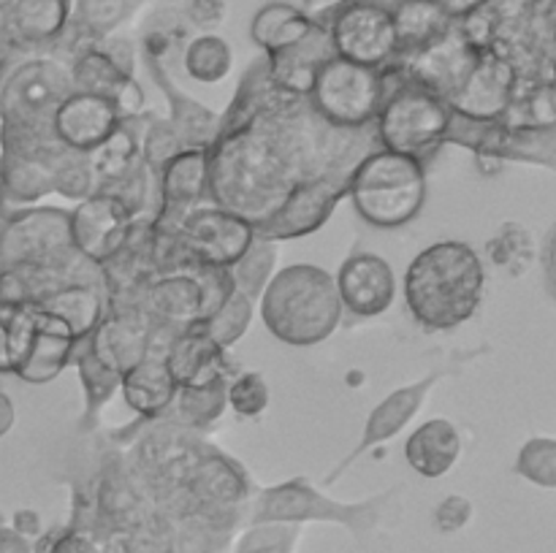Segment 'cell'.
Listing matches in <instances>:
<instances>
[{
  "label": "cell",
  "instance_id": "cell-1",
  "mask_svg": "<svg viewBox=\"0 0 556 553\" xmlns=\"http://www.w3.org/2000/svg\"><path fill=\"white\" fill-rule=\"evenodd\" d=\"M372 146H378L375 128H334L307 98L271 85L261 54L244 70L206 146L210 201L258 228L293 188L315 177L351 173Z\"/></svg>",
  "mask_w": 556,
  "mask_h": 553
},
{
  "label": "cell",
  "instance_id": "cell-2",
  "mask_svg": "<svg viewBox=\"0 0 556 553\" xmlns=\"http://www.w3.org/2000/svg\"><path fill=\"white\" fill-rule=\"evenodd\" d=\"M486 291V269L467 242L429 244L407 266L402 293L407 312L421 329L451 331L478 312Z\"/></svg>",
  "mask_w": 556,
  "mask_h": 553
},
{
  "label": "cell",
  "instance_id": "cell-3",
  "mask_svg": "<svg viewBox=\"0 0 556 553\" xmlns=\"http://www.w3.org/2000/svg\"><path fill=\"white\" fill-rule=\"evenodd\" d=\"M71 92L68 57L41 52L20 60L0 81V152L30 150L58 139L54 114Z\"/></svg>",
  "mask_w": 556,
  "mask_h": 553
},
{
  "label": "cell",
  "instance_id": "cell-4",
  "mask_svg": "<svg viewBox=\"0 0 556 553\" xmlns=\"http://www.w3.org/2000/svg\"><path fill=\"white\" fill-rule=\"evenodd\" d=\"M258 304L269 334L291 347L326 342L340 329L345 312L334 274L315 263H293L275 271Z\"/></svg>",
  "mask_w": 556,
  "mask_h": 553
},
{
  "label": "cell",
  "instance_id": "cell-5",
  "mask_svg": "<svg viewBox=\"0 0 556 553\" xmlns=\"http://www.w3.org/2000/svg\"><path fill=\"white\" fill-rule=\"evenodd\" d=\"M427 166L400 152L372 146L348 177V198L362 220L378 228H402L427 204Z\"/></svg>",
  "mask_w": 556,
  "mask_h": 553
},
{
  "label": "cell",
  "instance_id": "cell-6",
  "mask_svg": "<svg viewBox=\"0 0 556 553\" xmlns=\"http://www.w3.org/2000/svg\"><path fill=\"white\" fill-rule=\"evenodd\" d=\"M396 504V488L369 497L364 502H337L320 493L307 477H293L280 486L255 488L248 502V524H309L326 520L340 524L353 531L356 540H364L375 526L391 513Z\"/></svg>",
  "mask_w": 556,
  "mask_h": 553
},
{
  "label": "cell",
  "instance_id": "cell-7",
  "mask_svg": "<svg viewBox=\"0 0 556 553\" xmlns=\"http://www.w3.org/2000/svg\"><path fill=\"white\" fill-rule=\"evenodd\" d=\"M451 123H454V112L443 98L434 95L427 87L391 76L389 98L372 128L378 146L400 152L427 166L438 155L440 146H445Z\"/></svg>",
  "mask_w": 556,
  "mask_h": 553
},
{
  "label": "cell",
  "instance_id": "cell-8",
  "mask_svg": "<svg viewBox=\"0 0 556 553\" xmlns=\"http://www.w3.org/2000/svg\"><path fill=\"white\" fill-rule=\"evenodd\" d=\"M389 90V68H369L334 54L315 74L307 101L334 128L367 130L378 119Z\"/></svg>",
  "mask_w": 556,
  "mask_h": 553
},
{
  "label": "cell",
  "instance_id": "cell-9",
  "mask_svg": "<svg viewBox=\"0 0 556 553\" xmlns=\"http://www.w3.org/2000/svg\"><path fill=\"white\" fill-rule=\"evenodd\" d=\"M79 336L60 314L38 304H11V374L30 385H47L71 366Z\"/></svg>",
  "mask_w": 556,
  "mask_h": 553
},
{
  "label": "cell",
  "instance_id": "cell-10",
  "mask_svg": "<svg viewBox=\"0 0 556 553\" xmlns=\"http://www.w3.org/2000/svg\"><path fill=\"white\" fill-rule=\"evenodd\" d=\"M233 291L231 271L217 266H179L155 274L147 285L141 309L155 325L185 331L204 323Z\"/></svg>",
  "mask_w": 556,
  "mask_h": 553
},
{
  "label": "cell",
  "instance_id": "cell-11",
  "mask_svg": "<svg viewBox=\"0 0 556 553\" xmlns=\"http://www.w3.org/2000/svg\"><path fill=\"white\" fill-rule=\"evenodd\" d=\"M0 215V271L71 263L81 255L71 239V209L16 206Z\"/></svg>",
  "mask_w": 556,
  "mask_h": 553
},
{
  "label": "cell",
  "instance_id": "cell-12",
  "mask_svg": "<svg viewBox=\"0 0 556 553\" xmlns=\"http://www.w3.org/2000/svg\"><path fill=\"white\" fill-rule=\"evenodd\" d=\"M391 3L394 0H337L315 16L329 30L337 57L369 68H389L400 54Z\"/></svg>",
  "mask_w": 556,
  "mask_h": 553
},
{
  "label": "cell",
  "instance_id": "cell-13",
  "mask_svg": "<svg viewBox=\"0 0 556 553\" xmlns=\"http://www.w3.org/2000/svg\"><path fill=\"white\" fill-rule=\"evenodd\" d=\"M174 236H177L185 266L228 269L253 244L255 226L237 211L204 201L174 222Z\"/></svg>",
  "mask_w": 556,
  "mask_h": 553
},
{
  "label": "cell",
  "instance_id": "cell-14",
  "mask_svg": "<svg viewBox=\"0 0 556 553\" xmlns=\"http://www.w3.org/2000/svg\"><path fill=\"white\" fill-rule=\"evenodd\" d=\"M478 54H481V49H478L454 22L451 30L443 33L438 41L427 43V47L416 49V52L410 54H402V57H396L394 63L389 65V70L396 79L427 87L434 95L448 101V98L465 85L470 70L476 68Z\"/></svg>",
  "mask_w": 556,
  "mask_h": 553
},
{
  "label": "cell",
  "instance_id": "cell-15",
  "mask_svg": "<svg viewBox=\"0 0 556 553\" xmlns=\"http://www.w3.org/2000/svg\"><path fill=\"white\" fill-rule=\"evenodd\" d=\"M348 177L351 173H331L302 182L286 195L275 215L255 228V233L271 242L302 239L315 233L329 222L342 198H348Z\"/></svg>",
  "mask_w": 556,
  "mask_h": 553
},
{
  "label": "cell",
  "instance_id": "cell-16",
  "mask_svg": "<svg viewBox=\"0 0 556 553\" xmlns=\"http://www.w3.org/2000/svg\"><path fill=\"white\" fill-rule=\"evenodd\" d=\"M516 87V70L505 57L492 49H481L476 68L465 79V85L448 98V106L456 119L467 123H497L508 108Z\"/></svg>",
  "mask_w": 556,
  "mask_h": 553
},
{
  "label": "cell",
  "instance_id": "cell-17",
  "mask_svg": "<svg viewBox=\"0 0 556 553\" xmlns=\"http://www.w3.org/2000/svg\"><path fill=\"white\" fill-rule=\"evenodd\" d=\"M342 309L356 318H380L396 298V274L389 260L378 253H353L334 274Z\"/></svg>",
  "mask_w": 556,
  "mask_h": 553
},
{
  "label": "cell",
  "instance_id": "cell-18",
  "mask_svg": "<svg viewBox=\"0 0 556 553\" xmlns=\"http://www.w3.org/2000/svg\"><path fill=\"white\" fill-rule=\"evenodd\" d=\"M68 70L71 85H74L76 92H92V95L109 98L123 119L147 114V98L136 76L123 74L98 41L85 43L76 52H71Z\"/></svg>",
  "mask_w": 556,
  "mask_h": 553
},
{
  "label": "cell",
  "instance_id": "cell-19",
  "mask_svg": "<svg viewBox=\"0 0 556 553\" xmlns=\"http://www.w3.org/2000/svg\"><path fill=\"white\" fill-rule=\"evenodd\" d=\"M443 377H445V372H432V374H427V377L418 380V383L402 385V388L391 390V394L386 396V399L380 401L372 412H369L367 423H364L362 442L356 445V450H353L348 459H342L340 464L334 466V472L326 477V483L340 480V477L351 470L353 461H358L362 455H367L369 450L378 448V445H383V442H389V439H394L402 428L410 426L413 417L421 412L427 396L432 394L434 385H438Z\"/></svg>",
  "mask_w": 556,
  "mask_h": 553
},
{
  "label": "cell",
  "instance_id": "cell-20",
  "mask_svg": "<svg viewBox=\"0 0 556 553\" xmlns=\"http://www.w3.org/2000/svg\"><path fill=\"white\" fill-rule=\"evenodd\" d=\"M152 334H155V323L144 309H117V312L103 314V320L87 336L85 345L90 347L92 356L103 366L123 377L136 363L150 358Z\"/></svg>",
  "mask_w": 556,
  "mask_h": 553
},
{
  "label": "cell",
  "instance_id": "cell-21",
  "mask_svg": "<svg viewBox=\"0 0 556 553\" xmlns=\"http://www.w3.org/2000/svg\"><path fill=\"white\" fill-rule=\"evenodd\" d=\"M134 220L128 206L112 193H92L71 209V239L85 258L103 263L117 253Z\"/></svg>",
  "mask_w": 556,
  "mask_h": 553
},
{
  "label": "cell",
  "instance_id": "cell-22",
  "mask_svg": "<svg viewBox=\"0 0 556 553\" xmlns=\"http://www.w3.org/2000/svg\"><path fill=\"white\" fill-rule=\"evenodd\" d=\"M210 201V166L206 146L182 150L163 163L157 171L155 226L174 228V222L193 206Z\"/></svg>",
  "mask_w": 556,
  "mask_h": 553
},
{
  "label": "cell",
  "instance_id": "cell-23",
  "mask_svg": "<svg viewBox=\"0 0 556 553\" xmlns=\"http://www.w3.org/2000/svg\"><path fill=\"white\" fill-rule=\"evenodd\" d=\"M11 38L25 57L54 52L71 20V0H0Z\"/></svg>",
  "mask_w": 556,
  "mask_h": 553
},
{
  "label": "cell",
  "instance_id": "cell-24",
  "mask_svg": "<svg viewBox=\"0 0 556 553\" xmlns=\"http://www.w3.org/2000/svg\"><path fill=\"white\" fill-rule=\"evenodd\" d=\"M166 363L179 388H204V385L228 380L237 372V363L228 356L226 347L212 342L201 323L179 331L177 339L168 347Z\"/></svg>",
  "mask_w": 556,
  "mask_h": 553
},
{
  "label": "cell",
  "instance_id": "cell-25",
  "mask_svg": "<svg viewBox=\"0 0 556 553\" xmlns=\"http://www.w3.org/2000/svg\"><path fill=\"white\" fill-rule=\"evenodd\" d=\"M119 123L123 117L109 98L74 90L54 114V133L65 146L90 155L119 128Z\"/></svg>",
  "mask_w": 556,
  "mask_h": 553
},
{
  "label": "cell",
  "instance_id": "cell-26",
  "mask_svg": "<svg viewBox=\"0 0 556 553\" xmlns=\"http://www.w3.org/2000/svg\"><path fill=\"white\" fill-rule=\"evenodd\" d=\"M318 20V16H315ZM266 57V74L269 81L280 90L293 92V95H309L313 90L315 74H318L320 65L329 57H334V49H331L329 30H326L324 22H315L313 33H309L304 41L293 43V47L282 49L277 54H264Z\"/></svg>",
  "mask_w": 556,
  "mask_h": 553
},
{
  "label": "cell",
  "instance_id": "cell-27",
  "mask_svg": "<svg viewBox=\"0 0 556 553\" xmlns=\"http://www.w3.org/2000/svg\"><path fill=\"white\" fill-rule=\"evenodd\" d=\"M462 459V434L448 417H432L413 428L405 442V461L427 480L448 475Z\"/></svg>",
  "mask_w": 556,
  "mask_h": 553
},
{
  "label": "cell",
  "instance_id": "cell-28",
  "mask_svg": "<svg viewBox=\"0 0 556 553\" xmlns=\"http://www.w3.org/2000/svg\"><path fill=\"white\" fill-rule=\"evenodd\" d=\"M119 394L125 404L139 415V421H155L168 412L179 394V385L168 369L166 358H144L119 380Z\"/></svg>",
  "mask_w": 556,
  "mask_h": 553
},
{
  "label": "cell",
  "instance_id": "cell-29",
  "mask_svg": "<svg viewBox=\"0 0 556 553\" xmlns=\"http://www.w3.org/2000/svg\"><path fill=\"white\" fill-rule=\"evenodd\" d=\"M139 0H71V20L65 36L54 52L68 57L85 43L114 36L134 16Z\"/></svg>",
  "mask_w": 556,
  "mask_h": 553
},
{
  "label": "cell",
  "instance_id": "cell-30",
  "mask_svg": "<svg viewBox=\"0 0 556 553\" xmlns=\"http://www.w3.org/2000/svg\"><path fill=\"white\" fill-rule=\"evenodd\" d=\"M141 123H144V114L134 119H123L119 128L114 130L98 150H92L90 155H87L90 157L92 173H96V193L125 182V179L134 177V173L144 166L139 141Z\"/></svg>",
  "mask_w": 556,
  "mask_h": 553
},
{
  "label": "cell",
  "instance_id": "cell-31",
  "mask_svg": "<svg viewBox=\"0 0 556 553\" xmlns=\"http://www.w3.org/2000/svg\"><path fill=\"white\" fill-rule=\"evenodd\" d=\"M315 14L304 11L302 5L271 0L253 14L250 22V38L264 54H277L293 43L304 41L315 27Z\"/></svg>",
  "mask_w": 556,
  "mask_h": 553
},
{
  "label": "cell",
  "instance_id": "cell-32",
  "mask_svg": "<svg viewBox=\"0 0 556 553\" xmlns=\"http://www.w3.org/2000/svg\"><path fill=\"white\" fill-rule=\"evenodd\" d=\"M391 16H394L396 47H400L396 57L438 41L454 25V20L434 0H394Z\"/></svg>",
  "mask_w": 556,
  "mask_h": 553
},
{
  "label": "cell",
  "instance_id": "cell-33",
  "mask_svg": "<svg viewBox=\"0 0 556 553\" xmlns=\"http://www.w3.org/2000/svg\"><path fill=\"white\" fill-rule=\"evenodd\" d=\"M71 363L76 366L81 390H85V417H81V432L92 434L98 428L101 407L112 401V396L119 390V380L123 377H119L117 372H112L109 366H103V363L92 356L90 347L85 345V339L76 345Z\"/></svg>",
  "mask_w": 556,
  "mask_h": 553
},
{
  "label": "cell",
  "instance_id": "cell-34",
  "mask_svg": "<svg viewBox=\"0 0 556 553\" xmlns=\"http://www.w3.org/2000/svg\"><path fill=\"white\" fill-rule=\"evenodd\" d=\"M185 74L199 85H220L233 70V49L217 33H195L185 41L182 52Z\"/></svg>",
  "mask_w": 556,
  "mask_h": 553
},
{
  "label": "cell",
  "instance_id": "cell-35",
  "mask_svg": "<svg viewBox=\"0 0 556 553\" xmlns=\"http://www.w3.org/2000/svg\"><path fill=\"white\" fill-rule=\"evenodd\" d=\"M226 383L228 380H217V383L204 385V388H179L177 399H174V404L168 407L163 417L185 428H193L199 434H206L228 410Z\"/></svg>",
  "mask_w": 556,
  "mask_h": 553
},
{
  "label": "cell",
  "instance_id": "cell-36",
  "mask_svg": "<svg viewBox=\"0 0 556 553\" xmlns=\"http://www.w3.org/2000/svg\"><path fill=\"white\" fill-rule=\"evenodd\" d=\"M486 255L500 271L508 276H525L538 260V242L532 231L521 222H503L486 242Z\"/></svg>",
  "mask_w": 556,
  "mask_h": 553
},
{
  "label": "cell",
  "instance_id": "cell-37",
  "mask_svg": "<svg viewBox=\"0 0 556 553\" xmlns=\"http://www.w3.org/2000/svg\"><path fill=\"white\" fill-rule=\"evenodd\" d=\"M277 258H280V242H271V239L255 233L253 244L244 249L242 258L233 266H228L233 287L248 298H253V301H258L261 293L266 291L269 280L275 276Z\"/></svg>",
  "mask_w": 556,
  "mask_h": 553
},
{
  "label": "cell",
  "instance_id": "cell-38",
  "mask_svg": "<svg viewBox=\"0 0 556 553\" xmlns=\"http://www.w3.org/2000/svg\"><path fill=\"white\" fill-rule=\"evenodd\" d=\"M253 312H255L253 298H248L244 293H239L237 287H233V291L228 293L226 301H223L220 307H217L204 323H201V329L212 336V342H217L220 347L231 350V347L248 334L250 323H253Z\"/></svg>",
  "mask_w": 556,
  "mask_h": 553
},
{
  "label": "cell",
  "instance_id": "cell-39",
  "mask_svg": "<svg viewBox=\"0 0 556 553\" xmlns=\"http://www.w3.org/2000/svg\"><path fill=\"white\" fill-rule=\"evenodd\" d=\"M139 141H141V157H144V163L155 173L161 171L163 163H166L168 157H174L182 150H193V146L185 144V139L172 128L168 119L155 117V114L150 112L144 114V123H141Z\"/></svg>",
  "mask_w": 556,
  "mask_h": 553
},
{
  "label": "cell",
  "instance_id": "cell-40",
  "mask_svg": "<svg viewBox=\"0 0 556 553\" xmlns=\"http://www.w3.org/2000/svg\"><path fill=\"white\" fill-rule=\"evenodd\" d=\"M226 399H228V410H233L237 415L242 417H258L264 415L266 407H269V383L261 372H237L228 377L226 383Z\"/></svg>",
  "mask_w": 556,
  "mask_h": 553
},
{
  "label": "cell",
  "instance_id": "cell-41",
  "mask_svg": "<svg viewBox=\"0 0 556 553\" xmlns=\"http://www.w3.org/2000/svg\"><path fill=\"white\" fill-rule=\"evenodd\" d=\"M516 472L541 488H556V439L535 437L521 445Z\"/></svg>",
  "mask_w": 556,
  "mask_h": 553
},
{
  "label": "cell",
  "instance_id": "cell-42",
  "mask_svg": "<svg viewBox=\"0 0 556 553\" xmlns=\"http://www.w3.org/2000/svg\"><path fill=\"white\" fill-rule=\"evenodd\" d=\"M299 524H248L233 553H293Z\"/></svg>",
  "mask_w": 556,
  "mask_h": 553
},
{
  "label": "cell",
  "instance_id": "cell-43",
  "mask_svg": "<svg viewBox=\"0 0 556 553\" xmlns=\"http://www.w3.org/2000/svg\"><path fill=\"white\" fill-rule=\"evenodd\" d=\"M472 515H476V507H472L470 499L462 497V493H451V497L440 499V504L432 513V520L440 535H456V531H462L470 524Z\"/></svg>",
  "mask_w": 556,
  "mask_h": 553
},
{
  "label": "cell",
  "instance_id": "cell-44",
  "mask_svg": "<svg viewBox=\"0 0 556 553\" xmlns=\"http://www.w3.org/2000/svg\"><path fill=\"white\" fill-rule=\"evenodd\" d=\"M182 16L190 30L195 33H217V27L226 22L228 3L226 0H182Z\"/></svg>",
  "mask_w": 556,
  "mask_h": 553
},
{
  "label": "cell",
  "instance_id": "cell-45",
  "mask_svg": "<svg viewBox=\"0 0 556 553\" xmlns=\"http://www.w3.org/2000/svg\"><path fill=\"white\" fill-rule=\"evenodd\" d=\"M98 43H101L103 52L112 57V63L117 65L123 74L136 76V60H139V52H136V43L130 41V38L117 36V33H114V36L103 38V41H98Z\"/></svg>",
  "mask_w": 556,
  "mask_h": 553
},
{
  "label": "cell",
  "instance_id": "cell-46",
  "mask_svg": "<svg viewBox=\"0 0 556 553\" xmlns=\"http://www.w3.org/2000/svg\"><path fill=\"white\" fill-rule=\"evenodd\" d=\"M20 60H25V54L20 52V47H16L14 38H11L9 25H5V16L3 11H0V81H3V76L9 74Z\"/></svg>",
  "mask_w": 556,
  "mask_h": 553
},
{
  "label": "cell",
  "instance_id": "cell-47",
  "mask_svg": "<svg viewBox=\"0 0 556 553\" xmlns=\"http://www.w3.org/2000/svg\"><path fill=\"white\" fill-rule=\"evenodd\" d=\"M11 529H16L22 537L33 540V537L41 535V515L36 510H16L11 515Z\"/></svg>",
  "mask_w": 556,
  "mask_h": 553
},
{
  "label": "cell",
  "instance_id": "cell-48",
  "mask_svg": "<svg viewBox=\"0 0 556 553\" xmlns=\"http://www.w3.org/2000/svg\"><path fill=\"white\" fill-rule=\"evenodd\" d=\"M0 553H36V548L16 529L0 524Z\"/></svg>",
  "mask_w": 556,
  "mask_h": 553
},
{
  "label": "cell",
  "instance_id": "cell-49",
  "mask_svg": "<svg viewBox=\"0 0 556 553\" xmlns=\"http://www.w3.org/2000/svg\"><path fill=\"white\" fill-rule=\"evenodd\" d=\"M543 271H546V285L556 296V226L548 231L543 244Z\"/></svg>",
  "mask_w": 556,
  "mask_h": 553
},
{
  "label": "cell",
  "instance_id": "cell-50",
  "mask_svg": "<svg viewBox=\"0 0 556 553\" xmlns=\"http://www.w3.org/2000/svg\"><path fill=\"white\" fill-rule=\"evenodd\" d=\"M9 314H11V304H0V374H11Z\"/></svg>",
  "mask_w": 556,
  "mask_h": 553
},
{
  "label": "cell",
  "instance_id": "cell-51",
  "mask_svg": "<svg viewBox=\"0 0 556 553\" xmlns=\"http://www.w3.org/2000/svg\"><path fill=\"white\" fill-rule=\"evenodd\" d=\"M434 3H438L440 9H443L445 14L456 22V20H462V16L472 14L476 9H481V5L492 3V0H434Z\"/></svg>",
  "mask_w": 556,
  "mask_h": 553
},
{
  "label": "cell",
  "instance_id": "cell-52",
  "mask_svg": "<svg viewBox=\"0 0 556 553\" xmlns=\"http://www.w3.org/2000/svg\"><path fill=\"white\" fill-rule=\"evenodd\" d=\"M14 423H16L14 401H11V396L5 394V390H0V437H5V434L11 432Z\"/></svg>",
  "mask_w": 556,
  "mask_h": 553
},
{
  "label": "cell",
  "instance_id": "cell-53",
  "mask_svg": "<svg viewBox=\"0 0 556 553\" xmlns=\"http://www.w3.org/2000/svg\"><path fill=\"white\" fill-rule=\"evenodd\" d=\"M331 3H337V0H302V9L309 11V14H318V11L329 9Z\"/></svg>",
  "mask_w": 556,
  "mask_h": 553
},
{
  "label": "cell",
  "instance_id": "cell-54",
  "mask_svg": "<svg viewBox=\"0 0 556 553\" xmlns=\"http://www.w3.org/2000/svg\"><path fill=\"white\" fill-rule=\"evenodd\" d=\"M0 209H3V188H0Z\"/></svg>",
  "mask_w": 556,
  "mask_h": 553
}]
</instances>
